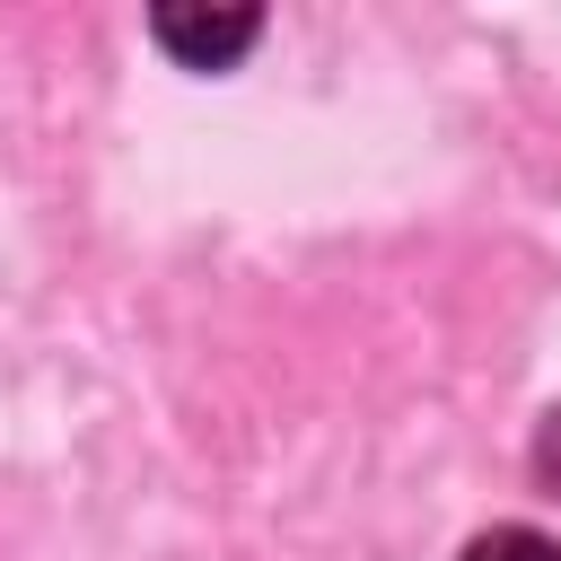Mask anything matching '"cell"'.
Listing matches in <instances>:
<instances>
[{
    "instance_id": "6da1fadb",
    "label": "cell",
    "mask_w": 561,
    "mask_h": 561,
    "mask_svg": "<svg viewBox=\"0 0 561 561\" xmlns=\"http://www.w3.org/2000/svg\"><path fill=\"white\" fill-rule=\"evenodd\" d=\"M149 35H158L167 53H184L193 70H219V61H237V53L263 35V18H254V9H228V18H184V9H158V18H149Z\"/></svg>"
},
{
    "instance_id": "7a4b0ae2",
    "label": "cell",
    "mask_w": 561,
    "mask_h": 561,
    "mask_svg": "<svg viewBox=\"0 0 561 561\" xmlns=\"http://www.w3.org/2000/svg\"><path fill=\"white\" fill-rule=\"evenodd\" d=\"M456 561H561V543L535 535V526H491V535H473Z\"/></svg>"
},
{
    "instance_id": "3957f363",
    "label": "cell",
    "mask_w": 561,
    "mask_h": 561,
    "mask_svg": "<svg viewBox=\"0 0 561 561\" xmlns=\"http://www.w3.org/2000/svg\"><path fill=\"white\" fill-rule=\"evenodd\" d=\"M535 465H543V473H552V482H561V412H552V421H543V438H535Z\"/></svg>"
}]
</instances>
